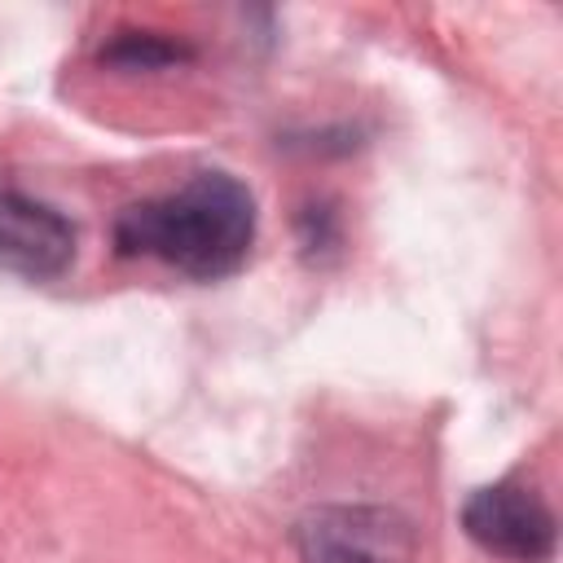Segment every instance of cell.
Here are the masks:
<instances>
[{"label": "cell", "mask_w": 563, "mask_h": 563, "mask_svg": "<svg viewBox=\"0 0 563 563\" xmlns=\"http://www.w3.org/2000/svg\"><path fill=\"white\" fill-rule=\"evenodd\" d=\"M462 528L475 545L510 563H550L559 541L554 510L523 484H493L471 493L462 506Z\"/></svg>", "instance_id": "3"}, {"label": "cell", "mask_w": 563, "mask_h": 563, "mask_svg": "<svg viewBox=\"0 0 563 563\" xmlns=\"http://www.w3.org/2000/svg\"><path fill=\"white\" fill-rule=\"evenodd\" d=\"M303 563H413L418 528L391 506H317L295 523Z\"/></svg>", "instance_id": "2"}, {"label": "cell", "mask_w": 563, "mask_h": 563, "mask_svg": "<svg viewBox=\"0 0 563 563\" xmlns=\"http://www.w3.org/2000/svg\"><path fill=\"white\" fill-rule=\"evenodd\" d=\"M255 242V198L229 172H198L163 198L119 211L114 246L123 255L158 260L194 282L238 273Z\"/></svg>", "instance_id": "1"}, {"label": "cell", "mask_w": 563, "mask_h": 563, "mask_svg": "<svg viewBox=\"0 0 563 563\" xmlns=\"http://www.w3.org/2000/svg\"><path fill=\"white\" fill-rule=\"evenodd\" d=\"M101 62L114 70H167L189 62V48L163 31H114V40L101 48Z\"/></svg>", "instance_id": "5"}, {"label": "cell", "mask_w": 563, "mask_h": 563, "mask_svg": "<svg viewBox=\"0 0 563 563\" xmlns=\"http://www.w3.org/2000/svg\"><path fill=\"white\" fill-rule=\"evenodd\" d=\"M75 264V229L62 211L0 189V268L31 277V282H53Z\"/></svg>", "instance_id": "4"}]
</instances>
